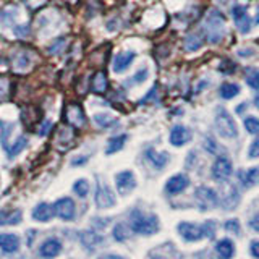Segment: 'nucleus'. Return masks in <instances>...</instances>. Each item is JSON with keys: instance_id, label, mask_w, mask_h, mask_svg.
Instances as JSON below:
<instances>
[{"instance_id": "obj_36", "label": "nucleus", "mask_w": 259, "mask_h": 259, "mask_svg": "<svg viewBox=\"0 0 259 259\" xmlns=\"http://www.w3.org/2000/svg\"><path fill=\"white\" fill-rule=\"evenodd\" d=\"M201 227H202V232H204L206 238H214V235H215V222L214 221L206 222L204 225H201Z\"/></svg>"}, {"instance_id": "obj_18", "label": "nucleus", "mask_w": 259, "mask_h": 259, "mask_svg": "<svg viewBox=\"0 0 259 259\" xmlns=\"http://www.w3.org/2000/svg\"><path fill=\"white\" fill-rule=\"evenodd\" d=\"M23 219L20 209H4L0 210V225H18Z\"/></svg>"}, {"instance_id": "obj_41", "label": "nucleus", "mask_w": 259, "mask_h": 259, "mask_svg": "<svg viewBox=\"0 0 259 259\" xmlns=\"http://www.w3.org/2000/svg\"><path fill=\"white\" fill-rule=\"evenodd\" d=\"M51 128H52L51 121H44V125L39 128V136H46L49 132H51Z\"/></svg>"}, {"instance_id": "obj_44", "label": "nucleus", "mask_w": 259, "mask_h": 259, "mask_svg": "<svg viewBox=\"0 0 259 259\" xmlns=\"http://www.w3.org/2000/svg\"><path fill=\"white\" fill-rule=\"evenodd\" d=\"M251 254L254 257H259V241L257 240L251 241Z\"/></svg>"}, {"instance_id": "obj_23", "label": "nucleus", "mask_w": 259, "mask_h": 259, "mask_svg": "<svg viewBox=\"0 0 259 259\" xmlns=\"http://www.w3.org/2000/svg\"><path fill=\"white\" fill-rule=\"evenodd\" d=\"M107 76H105V73L99 71L96 73L94 78H93V83H91V88H93V93L96 94H102L107 91Z\"/></svg>"}, {"instance_id": "obj_27", "label": "nucleus", "mask_w": 259, "mask_h": 259, "mask_svg": "<svg viewBox=\"0 0 259 259\" xmlns=\"http://www.w3.org/2000/svg\"><path fill=\"white\" fill-rule=\"evenodd\" d=\"M13 132V123L8 121H0V143L5 149H8V136Z\"/></svg>"}, {"instance_id": "obj_13", "label": "nucleus", "mask_w": 259, "mask_h": 259, "mask_svg": "<svg viewBox=\"0 0 259 259\" xmlns=\"http://www.w3.org/2000/svg\"><path fill=\"white\" fill-rule=\"evenodd\" d=\"M191 140V132L186 126H182V125H177L172 128V132H170V143L174 146H183Z\"/></svg>"}, {"instance_id": "obj_16", "label": "nucleus", "mask_w": 259, "mask_h": 259, "mask_svg": "<svg viewBox=\"0 0 259 259\" xmlns=\"http://www.w3.org/2000/svg\"><path fill=\"white\" fill-rule=\"evenodd\" d=\"M136 54L135 52H120L115 60H113V71L115 73H123L125 70H128L130 65L133 63Z\"/></svg>"}, {"instance_id": "obj_5", "label": "nucleus", "mask_w": 259, "mask_h": 259, "mask_svg": "<svg viewBox=\"0 0 259 259\" xmlns=\"http://www.w3.org/2000/svg\"><path fill=\"white\" fill-rule=\"evenodd\" d=\"M96 206L99 209H109L115 206V194L112 193L109 185L97 182L96 188Z\"/></svg>"}, {"instance_id": "obj_30", "label": "nucleus", "mask_w": 259, "mask_h": 259, "mask_svg": "<svg viewBox=\"0 0 259 259\" xmlns=\"http://www.w3.org/2000/svg\"><path fill=\"white\" fill-rule=\"evenodd\" d=\"M94 121L101 128H110L117 123V120L113 118L112 115H107V113H96L94 115Z\"/></svg>"}, {"instance_id": "obj_34", "label": "nucleus", "mask_w": 259, "mask_h": 259, "mask_svg": "<svg viewBox=\"0 0 259 259\" xmlns=\"http://www.w3.org/2000/svg\"><path fill=\"white\" fill-rule=\"evenodd\" d=\"M245 126H246L248 133L259 135V118H256V117H246L245 118Z\"/></svg>"}, {"instance_id": "obj_7", "label": "nucleus", "mask_w": 259, "mask_h": 259, "mask_svg": "<svg viewBox=\"0 0 259 259\" xmlns=\"http://www.w3.org/2000/svg\"><path fill=\"white\" fill-rule=\"evenodd\" d=\"M54 210L62 221H73V217H75V212H76L75 202H73L71 198H60L54 204Z\"/></svg>"}, {"instance_id": "obj_15", "label": "nucleus", "mask_w": 259, "mask_h": 259, "mask_svg": "<svg viewBox=\"0 0 259 259\" xmlns=\"http://www.w3.org/2000/svg\"><path fill=\"white\" fill-rule=\"evenodd\" d=\"M20 248V238L13 233H0V249L5 253H16Z\"/></svg>"}, {"instance_id": "obj_46", "label": "nucleus", "mask_w": 259, "mask_h": 259, "mask_svg": "<svg viewBox=\"0 0 259 259\" xmlns=\"http://www.w3.org/2000/svg\"><path fill=\"white\" fill-rule=\"evenodd\" d=\"M84 162H86V157H83V159H75V160L71 162V164L73 165H79V164H84Z\"/></svg>"}, {"instance_id": "obj_21", "label": "nucleus", "mask_w": 259, "mask_h": 259, "mask_svg": "<svg viewBox=\"0 0 259 259\" xmlns=\"http://www.w3.org/2000/svg\"><path fill=\"white\" fill-rule=\"evenodd\" d=\"M146 157H148L152 162V165L156 167V168H164L165 164L168 162V154L167 152L157 154L154 149H148V152H146Z\"/></svg>"}, {"instance_id": "obj_47", "label": "nucleus", "mask_w": 259, "mask_h": 259, "mask_svg": "<svg viewBox=\"0 0 259 259\" xmlns=\"http://www.w3.org/2000/svg\"><path fill=\"white\" fill-rule=\"evenodd\" d=\"M254 105H256V107L259 109V96L256 97V99H254Z\"/></svg>"}, {"instance_id": "obj_35", "label": "nucleus", "mask_w": 259, "mask_h": 259, "mask_svg": "<svg viewBox=\"0 0 259 259\" xmlns=\"http://www.w3.org/2000/svg\"><path fill=\"white\" fill-rule=\"evenodd\" d=\"M65 44H67V40H65V37H60V39H57L55 42L49 47V54H52V55H57V54H60L63 52V49H65Z\"/></svg>"}, {"instance_id": "obj_25", "label": "nucleus", "mask_w": 259, "mask_h": 259, "mask_svg": "<svg viewBox=\"0 0 259 259\" xmlns=\"http://www.w3.org/2000/svg\"><path fill=\"white\" fill-rule=\"evenodd\" d=\"M202 44H204V40H202V37L198 34V32H191V34H188L185 39V49L190 52L198 51V49L202 47Z\"/></svg>"}, {"instance_id": "obj_39", "label": "nucleus", "mask_w": 259, "mask_h": 259, "mask_svg": "<svg viewBox=\"0 0 259 259\" xmlns=\"http://www.w3.org/2000/svg\"><path fill=\"white\" fill-rule=\"evenodd\" d=\"M15 34L20 36V37H24L29 34V24H16V26L13 28Z\"/></svg>"}, {"instance_id": "obj_43", "label": "nucleus", "mask_w": 259, "mask_h": 259, "mask_svg": "<svg viewBox=\"0 0 259 259\" xmlns=\"http://www.w3.org/2000/svg\"><path fill=\"white\" fill-rule=\"evenodd\" d=\"M8 91V81L5 78H0V96H5Z\"/></svg>"}, {"instance_id": "obj_9", "label": "nucleus", "mask_w": 259, "mask_h": 259, "mask_svg": "<svg viewBox=\"0 0 259 259\" xmlns=\"http://www.w3.org/2000/svg\"><path fill=\"white\" fill-rule=\"evenodd\" d=\"M115 183H117L118 193L123 194V196H126V194L132 190H135V186H136L135 175H133V172H130V170H123V172L117 174Z\"/></svg>"}, {"instance_id": "obj_29", "label": "nucleus", "mask_w": 259, "mask_h": 259, "mask_svg": "<svg viewBox=\"0 0 259 259\" xmlns=\"http://www.w3.org/2000/svg\"><path fill=\"white\" fill-rule=\"evenodd\" d=\"M26 144H28V138L26 136H20L18 140H16L15 143H13V146L12 148H8L7 151H8V157H15L16 154H20L24 148H26Z\"/></svg>"}, {"instance_id": "obj_1", "label": "nucleus", "mask_w": 259, "mask_h": 259, "mask_svg": "<svg viewBox=\"0 0 259 259\" xmlns=\"http://www.w3.org/2000/svg\"><path fill=\"white\" fill-rule=\"evenodd\" d=\"M206 32L209 42H221L225 34V18L217 10H210L206 16Z\"/></svg>"}, {"instance_id": "obj_37", "label": "nucleus", "mask_w": 259, "mask_h": 259, "mask_svg": "<svg viewBox=\"0 0 259 259\" xmlns=\"http://www.w3.org/2000/svg\"><path fill=\"white\" fill-rule=\"evenodd\" d=\"M224 229H225L227 232H232V233H235V235H238V233H240V224H238L237 219H232V221H227V222L224 224Z\"/></svg>"}, {"instance_id": "obj_11", "label": "nucleus", "mask_w": 259, "mask_h": 259, "mask_svg": "<svg viewBox=\"0 0 259 259\" xmlns=\"http://www.w3.org/2000/svg\"><path fill=\"white\" fill-rule=\"evenodd\" d=\"M188 186H190V178L183 174H180V175H174V177L168 178V182L165 185V190L168 194H178V193L185 191Z\"/></svg>"}, {"instance_id": "obj_33", "label": "nucleus", "mask_w": 259, "mask_h": 259, "mask_svg": "<svg viewBox=\"0 0 259 259\" xmlns=\"http://www.w3.org/2000/svg\"><path fill=\"white\" fill-rule=\"evenodd\" d=\"M130 237V230L126 229L125 224H117L115 229H113V238L117 241H125Z\"/></svg>"}, {"instance_id": "obj_8", "label": "nucleus", "mask_w": 259, "mask_h": 259, "mask_svg": "<svg viewBox=\"0 0 259 259\" xmlns=\"http://www.w3.org/2000/svg\"><path fill=\"white\" fill-rule=\"evenodd\" d=\"M178 233L182 235V238L186 241H198L201 238H204V232L202 227H198L190 222H182L178 224Z\"/></svg>"}, {"instance_id": "obj_2", "label": "nucleus", "mask_w": 259, "mask_h": 259, "mask_svg": "<svg viewBox=\"0 0 259 259\" xmlns=\"http://www.w3.org/2000/svg\"><path fill=\"white\" fill-rule=\"evenodd\" d=\"M132 230L138 235H154L159 230V219L156 215H144L140 210L132 214Z\"/></svg>"}, {"instance_id": "obj_17", "label": "nucleus", "mask_w": 259, "mask_h": 259, "mask_svg": "<svg viewBox=\"0 0 259 259\" xmlns=\"http://www.w3.org/2000/svg\"><path fill=\"white\" fill-rule=\"evenodd\" d=\"M55 214V210L52 206H49L47 202H40L34 209H32V219L37 222H49Z\"/></svg>"}, {"instance_id": "obj_6", "label": "nucleus", "mask_w": 259, "mask_h": 259, "mask_svg": "<svg viewBox=\"0 0 259 259\" xmlns=\"http://www.w3.org/2000/svg\"><path fill=\"white\" fill-rule=\"evenodd\" d=\"M232 172H233L232 162H230L229 157H225V156L219 157L215 160V164L212 165V177H214V180L219 182V183L229 180V177L232 175Z\"/></svg>"}, {"instance_id": "obj_28", "label": "nucleus", "mask_w": 259, "mask_h": 259, "mask_svg": "<svg viewBox=\"0 0 259 259\" xmlns=\"http://www.w3.org/2000/svg\"><path fill=\"white\" fill-rule=\"evenodd\" d=\"M240 93V86L235 84V83H224L221 86V96L224 99H232Z\"/></svg>"}, {"instance_id": "obj_31", "label": "nucleus", "mask_w": 259, "mask_h": 259, "mask_svg": "<svg viewBox=\"0 0 259 259\" xmlns=\"http://www.w3.org/2000/svg\"><path fill=\"white\" fill-rule=\"evenodd\" d=\"M246 83L249 88L259 91V70L256 68H248L246 70Z\"/></svg>"}, {"instance_id": "obj_32", "label": "nucleus", "mask_w": 259, "mask_h": 259, "mask_svg": "<svg viewBox=\"0 0 259 259\" xmlns=\"http://www.w3.org/2000/svg\"><path fill=\"white\" fill-rule=\"evenodd\" d=\"M73 191H75L79 198H86L88 193H89V183H88V180H84V178H79V180H76L75 185H73Z\"/></svg>"}, {"instance_id": "obj_38", "label": "nucleus", "mask_w": 259, "mask_h": 259, "mask_svg": "<svg viewBox=\"0 0 259 259\" xmlns=\"http://www.w3.org/2000/svg\"><path fill=\"white\" fill-rule=\"evenodd\" d=\"M146 78H148V70L143 68V70H140V71L136 73L130 83H132V84H141L143 81H146Z\"/></svg>"}, {"instance_id": "obj_10", "label": "nucleus", "mask_w": 259, "mask_h": 259, "mask_svg": "<svg viewBox=\"0 0 259 259\" xmlns=\"http://www.w3.org/2000/svg\"><path fill=\"white\" fill-rule=\"evenodd\" d=\"M232 15H233L235 23H237V28L241 32H248L249 28H251V20H249V16H248L246 7L245 5H235L232 8Z\"/></svg>"}, {"instance_id": "obj_45", "label": "nucleus", "mask_w": 259, "mask_h": 259, "mask_svg": "<svg viewBox=\"0 0 259 259\" xmlns=\"http://www.w3.org/2000/svg\"><path fill=\"white\" fill-rule=\"evenodd\" d=\"M156 93H157V88H156V86H154V88L151 89V91H149V94H148V96H146V97H144V99L141 101V104H144V102H149L151 99H154V97H156Z\"/></svg>"}, {"instance_id": "obj_49", "label": "nucleus", "mask_w": 259, "mask_h": 259, "mask_svg": "<svg viewBox=\"0 0 259 259\" xmlns=\"http://www.w3.org/2000/svg\"><path fill=\"white\" fill-rule=\"evenodd\" d=\"M67 2H75V0H67Z\"/></svg>"}, {"instance_id": "obj_19", "label": "nucleus", "mask_w": 259, "mask_h": 259, "mask_svg": "<svg viewBox=\"0 0 259 259\" xmlns=\"http://www.w3.org/2000/svg\"><path fill=\"white\" fill-rule=\"evenodd\" d=\"M79 240H81V243H83V246H86L88 249H93V248H96V246H99L101 243L104 241L102 235L96 233V232H89V230L81 232Z\"/></svg>"}, {"instance_id": "obj_24", "label": "nucleus", "mask_w": 259, "mask_h": 259, "mask_svg": "<svg viewBox=\"0 0 259 259\" xmlns=\"http://www.w3.org/2000/svg\"><path fill=\"white\" fill-rule=\"evenodd\" d=\"M125 141H126V135H118V136H113L109 140L107 143V148H105V154H115L118 152L121 148L125 146Z\"/></svg>"}, {"instance_id": "obj_22", "label": "nucleus", "mask_w": 259, "mask_h": 259, "mask_svg": "<svg viewBox=\"0 0 259 259\" xmlns=\"http://www.w3.org/2000/svg\"><path fill=\"white\" fill-rule=\"evenodd\" d=\"M215 251H217V254L221 256V257H232L233 253H235V246H233V243L232 240L229 238H224L221 241H217V245H215Z\"/></svg>"}, {"instance_id": "obj_26", "label": "nucleus", "mask_w": 259, "mask_h": 259, "mask_svg": "<svg viewBox=\"0 0 259 259\" xmlns=\"http://www.w3.org/2000/svg\"><path fill=\"white\" fill-rule=\"evenodd\" d=\"M240 178L241 182L245 183L246 186H253V185H257L259 183V167H253L249 168L246 174H240Z\"/></svg>"}, {"instance_id": "obj_42", "label": "nucleus", "mask_w": 259, "mask_h": 259, "mask_svg": "<svg viewBox=\"0 0 259 259\" xmlns=\"http://www.w3.org/2000/svg\"><path fill=\"white\" fill-rule=\"evenodd\" d=\"M249 227L254 232H259V214H256L253 219H251V221H249Z\"/></svg>"}, {"instance_id": "obj_12", "label": "nucleus", "mask_w": 259, "mask_h": 259, "mask_svg": "<svg viewBox=\"0 0 259 259\" xmlns=\"http://www.w3.org/2000/svg\"><path fill=\"white\" fill-rule=\"evenodd\" d=\"M65 118H67L68 123H71L73 126H78V128L86 123L84 112L78 104H70L68 107L65 109Z\"/></svg>"}, {"instance_id": "obj_48", "label": "nucleus", "mask_w": 259, "mask_h": 259, "mask_svg": "<svg viewBox=\"0 0 259 259\" xmlns=\"http://www.w3.org/2000/svg\"><path fill=\"white\" fill-rule=\"evenodd\" d=\"M256 23H259V8H257V18H256Z\"/></svg>"}, {"instance_id": "obj_14", "label": "nucleus", "mask_w": 259, "mask_h": 259, "mask_svg": "<svg viewBox=\"0 0 259 259\" xmlns=\"http://www.w3.org/2000/svg\"><path fill=\"white\" fill-rule=\"evenodd\" d=\"M62 251V243L57 238H49L46 240L39 248V256L42 257H54Z\"/></svg>"}, {"instance_id": "obj_20", "label": "nucleus", "mask_w": 259, "mask_h": 259, "mask_svg": "<svg viewBox=\"0 0 259 259\" xmlns=\"http://www.w3.org/2000/svg\"><path fill=\"white\" fill-rule=\"evenodd\" d=\"M31 67V55L28 52H18L13 57V68L16 71H26Z\"/></svg>"}, {"instance_id": "obj_4", "label": "nucleus", "mask_w": 259, "mask_h": 259, "mask_svg": "<svg viewBox=\"0 0 259 259\" xmlns=\"http://www.w3.org/2000/svg\"><path fill=\"white\" fill-rule=\"evenodd\" d=\"M194 198H196L198 206L202 210L212 209L217 206V202H219L217 193L214 190H210L209 186H199V188L194 191Z\"/></svg>"}, {"instance_id": "obj_3", "label": "nucleus", "mask_w": 259, "mask_h": 259, "mask_svg": "<svg viewBox=\"0 0 259 259\" xmlns=\"http://www.w3.org/2000/svg\"><path fill=\"white\" fill-rule=\"evenodd\" d=\"M215 130L222 138H235L238 135V126L235 123L233 117L224 107L215 110Z\"/></svg>"}, {"instance_id": "obj_40", "label": "nucleus", "mask_w": 259, "mask_h": 259, "mask_svg": "<svg viewBox=\"0 0 259 259\" xmlns=\"http://www.w3.org/2000/svg\"><path fill=\"white\" fill-rule=\"evenodd\" d=\"M248 156H249L251 159L259 157V140H254L253 143H251L249 149H248Z\"/></svg>"}]
</instances>
